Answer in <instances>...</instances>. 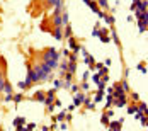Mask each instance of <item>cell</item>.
I'll return each instance as SVG.
<instances>
[{"label":"cell","instance_id":"cell-24","mask_svg":"<svg viewBox=\"0 0 148 131\" xmlns=\"http://www.w3.org/2000/svg\"><path fill=\"white\" fill-rule=\"evenodd\" d=\"M14 101H15V102H21V101H22V95H21V94H19V95H15Z\"/></svg>","mask_w":148,"mask_h":131},{"label":"cell","instance_id":"cell-2","mask_svg":"<svg viewBox=\"0 0 148 131\" xmlns=\"http://www.w3.org/2000/svg\"><path fill=\"white\" fill-rule=\"evenodd\" d=\"M44 63L49 65L51 68H54V66L58 65V53L54 51L53 48H49V49L44 53Z\"/></svg>","mask_w":148,"mask_h":131},{"label":"cell","instance_id":"cell-14","mask_svg":"<svg viewBox=\"0 0 148 131\" xmlns=\"http://www.w3.org/2000/svg\"><path fill=\"white\" fill-rule=\"evenodd\" d=\"M2 90H4L5 94H10V92H12V87H10L9 83H4V87H2Z\"/></svg>","mask_w":148,"mask_h":131},{"label":"cell","instance_id":"cell-1","mask_svg":"<svg viewBox=\"0 0 148 131\" xmlns=\"http://www.w3.org/2000/svg\"><path fill=\"white\" fill-rule=\"evenodd\" d=\"M51 66L46 65L44 61L41 65H38L36 68H32V82H39V80H48L51 75Z\"/></svg>","mask_w":148,"mask_h":131},{"label":"cell","instance_id":"cell-22","mask_svg":"<svg viewBox=\"0 0 148 131\" xmlns=\"http://www.w3.org/2000/svg\"><path fill=\"white\" fill-rule=\"evenodd\" d=\"M99 4H101V7L106 9V7H107V0H99Z\"/></svg>","mask_w":148,"mask_h":131},{"label":"cell","instance_id":"cell-21","mask_svg":"<svg viewBox=\"0 0 148 131\" xmlns=\"http://www.w3.org/2000/svg\"><path fill=\"white\" fill-rule=\"evenodd\" d=\"M65 36H66V37H71V29H70V27L65 29Z\"/></svg>","mask_w":148,"mask_h":131},{"label":"cell","instance_id":"cell-6","mask_svg":"<svg viewBox=\"0 0 148 131\" xmlns=\"http://www.w3.org/2000/svg\"><path fill=\"white\" fill-rule=\"evenodd\" d=\"M83 95H82V94H78L77 92V95H75V99H73V104H75V106H80V104H83Z\"/></svg>","mask_w":148,"mask_h":131},{"label":"cell","instance_id":"cell-16","mask_svg":"<svg viewBox=\"0 0 148 131\" xmlns=\"http://www.w3.org/2000/svg\"><path fill=\"white\" fill-rule=\"evenodd\" d=\"M87 5H89L92 10H94V12H99V9H97V5H95V2H89Z\"/></svg>","mask_w":148,"mask_h":131},{"label":"cell","instance_id":"cell-10","mask_svg":"<svg viewBox=\"0 0 148 131\" xmlns=\"http://www.w3.org/2000/svg\"><path fill=\"white\" fill-rule=\"evenodd\" d=\"M53 22H54V26H63V22H61V14H56V15H54Z\"/></svg>","mask_w":148,"mask_h":131},{"label":"cell","instance_id":"cell-17","mask_svg":"<svg viewBox=\"0 0 148 131\" xmlns=\"http://www.w3.org/2000/svg\"><path fill=\"white\" fill-rule=\"evenodd\" d=\"M85 63H87V65H92V63H94V58L89 56V54H85Z\"/></svg>","mask_w":148,"mask_h":131},{"label":"cell","instance_id":"cell-34","mask_svg":"<svg viewBox=\"0 0 148 131\" xmlns=\"http://www.w3.org/2000/svg\"><path fill=\"white\" fill-rule=\"evenodd\" d=\"M136 2H138V0H136Z\"/></svg>","mask_w":148,"mask_h":131},{"label":"cell","instance_id":"cell-25","mask_svg":"<svg viewBox=\"0 0 148 131\" xmlns=\"http://www.w3.org/2000/svg\"><path fill=\"white\" fill-rule=\"evenodd\" d=\"M4 83H5V82H4V77H2V73H0V90H2V87H4Z\"/></svg>","mask_w":148,"mask_h":131},{"label":"cell","instance_id":"cell-23","mask_svg":"<svg viewBox=\"0 0 148 131\" xmlns=\"http://www.w3.org/2000/svg\"><path fill=\"white\" fill-rule=\"evenodd\" d=\"M65 116H66L65 112H61V114H58V118H56V119H58V121H63V119H65Z\"/></svg>","mask_w":148,"mask_h":131},{"label":"cell","instance_id":"cell-3","mask_svg":"<svg viewBox=\"0 0 148 131\" xmlns=\"http://www.w3.org/2000/svg\"><path fill=\"white\" fill-rule=\"evenodd\" d=\"M53 101H54V90H49L48 95H46V99H44V102H46V106H51Z\"/></svg>","mask_w":148,"mask_h":131},{"label":"cell","instance_id":"cell-26","mask_svg":"<svg viewBox=\"0 0 148 131\" xmlns=\"http://www.w3.org/2000/svg\"><path fill=\"white\" fill-rule=\"evenodd\" d=\"M10 101H14V97L10 95V94H7V97H5V102H10Z\"/></svg>","mask_w":148,"mask_h":131},{"label":"cell","instance_id":"cell-19","mask_svg":"<svg viewBox=\"0 0 148 131\" xmlns=\"http://www.w3.org/2000/svg\"><path fill=\"white\" fill-rule=\"evenodd\" d=\"M95 102H101L102 101V90H99V94H97V95H95V99H94Z\"/></svg>","mask_w":148,"mask_h":131},{"label":"cell","instance_id":"cell-20","mask_svg":"<svg viewBox=\"0 0 148 131\" xmlns=\"http://www.w3.org/2000/svg\"><path fill=\"white\" fill-rule=\"evenodd\" d=\"M61 22H63V24H66V22H68V14H66V12L61 15Z\"/></svg>","mask_w":148,"mask_h":131},{"label":"cell","instance_id":"cell-29","mask_svg":"<svg viewBox=\"0 0 148 131\" xmlns=\"http://www.w3.org/2000/svg\"><path fill=\"white\" fill-rule=\"evenodd\" d=\"M26 128H27V129H34V128H36V124H34V123H31V124H27Z\"/></svg>","mask_w":148,"mask_h":131},{"label":"cell","instance_id":"cell-12","mask_svg":"<svg viewBox=\"0 0 148 131\" xmlns=\"http://www.w3.org/2000/svg\"><path fill=\"white\" fill-rule=\"evenodd\" d=\"M121 123H123V121H118V123H111V124H109V128H111V129H119V128H121Z\"/></svg>","mask_w":148,"mask_h":131},{"label":"cell","instance_id":"cell-8","mask_svg":"<svg viewBox=\"0 0 148 131\" xmlns=\"http://www.w3.org/2000/svg\"><path fill=\"white\" fill-rule=\"evenodd\" d=\"M118 107H123V106H126V99H124V95H119V101H112Z\"/></svg>","mask_w":148,"mask_h":131},{"label":"cell","instance_id":"cell-31","mask_svg":"<svg viewBox=\"0 0 148 131\" xmlns=\"http://www.w3.org/2000/svg\"><path fill=\"white\" fill-rule=\"evenodd\" d=\"M92 78H94V82H99V80H101V77H99V75H94Z\"/></svg>","mask_w":148,"mask_h":131},{"label":"cell","instance_id":"cell-30","mask_svg":"<svg viewBox=\"0 0 148 131\" xmlns=\"http://www.w3.org/2000/svg\"><path fill=\"white\" fill-rule=\"evenodd\" d=\"M71 92L77 94V92H78V85H73V87H71Z\"/></svg>","mask_w":148,"mask_h":131},{"label":"cell","instance_id":"cell-33","mask_svg":"<svg viewBox=\"0 0 148 131\" xmlns=\"http://www.w3.org/2000/svg\"><path fill=\"white\" fill-rule=\"evenodd\" d=\"M60 128H61V129H66L68 126H66V123H61V124H60Z\"/></svg>","mask_w":148,"mask_h":131},{"label":"cell","instance_id":"cell-7","mask_svg":"<svg viewBox=\"0 0 148 131\" xmlns=\"http://www.w3.org/2000/svg\"><path fill=\"white\" fill-rule=\"evenodd\" d=\"M24 123H26V119H24V118H17V119L14 121V126H15L17 129H21V128L24 126Z\"/></svg>","mask_w":148,"mask_h":131},{"label":"cell","instance_id":"cell-32","mask_svg":"<svg viewBox=\"0 0 148 131\" xmlns=\"http://www.w3.org/2000/svg\"><path fill=\"white\" fill-rule=\"evenodd\" d=\"M102 123H104V124H107V123H109V121H107V116H102Z\"/></svg>","mask_w":148,"mask_h":131},{"label":"cell","instance_id":"cell-9","mask_svg":"<svg viewBox=\"0 0 148 131\" xmlns=\"http://www.w3.org/2000/svg\"><path fill=\"white\" fill-rule=\"evenodd\" d=\"M70 48H71L73 51H80V46L77 44V41L73 39V37H71V39H70Z\"/></svg>","mask_w":148,"mask_h":131},{"label":"cell","instance_id":"cell-28","mask_svg":"<svg viewBox=\"0 0 148 131\" xmlns=\"http://www.w3.org/2000/svg\"><path fill=\"white\" fill-rule=\"evenodd\" d=\"M66 68H68V65H66V61H63V63H61V70H63V71H65V70H66Z\"/></svg>","mask_w":148,"mask_h":131},{"label":"cell","instance_id":"cell-4","mask_svg":"<svg viewBox=\"0 0 148 131\" xmlns=\"http://www.w3.org/2000/svg\"><path fill=\"white\" fill-rule=\"evenodd\" d=\"M53 36L56 39H63V32H61V26H56V29L53 31Z\"/></svg>","mask_w":148,"mask_h":131},{"label":"cell","instance_id":"cell-18","mask_svg":"<svg viewBox=\"0 0 148 131\" xmlns=\"http://www.w3.org/2000/svg\"><path fill=\"white\" fill-rule=\"evenodd\" d=\"M17 87H19V89H21V90H26V89H29V87H27V83H26V82H19V85H17Z\"/></svg>","mask_w":148,"mask_h":131},{"label":"cell","instance_id":"cell-27","mask_svg":"<svg viewBox=\"0 0 148 131\" xmlns=\"http://www.w3.org/2000/svg\"><path fill=\"white\" fill-rule=\"evenodd\" d=\"M61 85H63V83H61V82H60V80H56V82H54V87H56V89H60V87H61Z\"/></svg>","mask_w":148,"mask_h":131},{"label":"cell","instance_id":"cell-5","mask_svg":"<svg viewBox=\"0 0 148 131\" xmlns=\"http://www.w3.org/2000/svg\"><path fill=\"white\" fill-rule=\"evenodd\" d=\"M135 9H138V12H146V2H140V0H138Z\"/></svg>","mask_w":148,"mask_h":131},{"label":"cell","instance_id":"cell-13","mask_svg":"<svg viewBox=\"0 0 148 131\" xmlns=\"http://www.w3.org/2000/svg\"><path fill=\"white\" fill-rule=\"evenodd\" d=\"M102 19H104L107 24H112V22H114V17H112V15H104Z\"/></svg>","mask_w":148,"mask_h":131},{"label":"cell","instance_id":"cell-15","mask_svg":"<svg viewBox=\"0 0 148 131\" xmlns=\"http://www.w3.org/2000/svg\"><path fill=\"white\" fill-rule=\"evenodd\" d=\"M146 29V21H140V32H145Z\"/></svg>","mask_w":148,"mask_h":131},{"label":"cell","instance_id":"cell-11","mask_svg":"<svg viewBox=\"0 0 148 131\" xmlns=\"http://www.w3.org/2000/svg\"><path fill=\"white\" fill-rule=\"evenodd\" d=\"M34 99H36V101H39V102H44L46 97H44V94H43V92H36V94H34Z\"/></svg>","mask_w":148,"mask_h":131}]
</instances>
